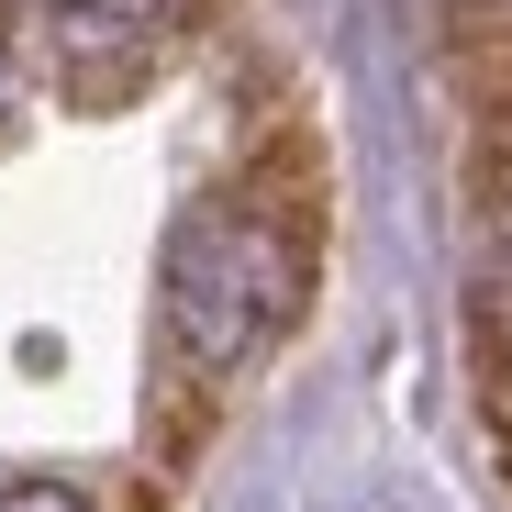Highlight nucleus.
I'll use <instances>...</instances> for the list:
<instances>
[{"mask_svg":"<svg viewBox=\"0 0 512 512\" xmlns=\"http://www.w3.org/2000/svg\"><path fill=\"white\" fill-rule=\"evenodd\" d=\"M312 268H323V212L301 201H268V190H212L167 223V256H156V301H167V346H179L190 379L234 390L256 357L279 346L312 301Z\"/></svg>","mask_w":512,"mask_h":512,"instance_id":"obj_1","label":"nucleus"},{"mask_svg":"<svg viewBox=\"0 0 512 512\" xmlns=\"http://www.w3.org/2000/svg\"><path fill=\"white\" fill-rule=\"evenodd\" d=\"M0 512H90V490H67V479H0Z\"/></svg>","mask_w":512,"mask_h":512,"instance_id":"obj_2","label":"nucleus"},{"mask_svg":"<svg viewBox=\"0 0 512 512\" xmlns=\"http://www.w3.org/2000/svg\"><path fill=\"white\" fill-rule=\"evenodd\" d=\"M0 90H12V12H0Z\"/></svg>","mask_w":512,"mask_h":512,"instance_id":"obj_3","label":"nucleus"}]
</instances>
